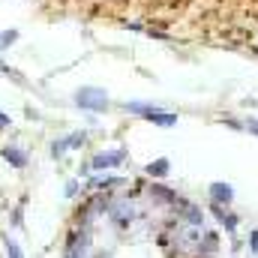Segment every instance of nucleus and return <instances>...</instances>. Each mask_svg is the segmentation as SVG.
Returning a JSON list of instances; mask_svg holds the SVG:
<instances>
[{
  "mask_svg": "<svg viewBox=\"0 0 258 258\" xmlns=\"http://www.w3.org/2000/svg\"><path fill=\"white\" fill-rule=\"evenodd\" d=\"M75 99H78L84 108H102V105L108 102V96H105L102 90H93V87H84V90H78V93H75Z\"/></svg>",
  "mask_w": 258,
  "mask_h": 258,
  "instance_id": "f257e3e1",
  "label": "nucleus"
},
{
  "mask_svg": "<svg viewBox=\"0 0 258 258\" xmlns=\"http://www.w3.org/2000/svg\"><path fill=\"white\" fill-rule=\"evenodd\" d=\"M210 198H213L216 207H228L231 198H234V189H231L228 183H213V186H210Z\"/></svg>",
  "mask_w": 258,
  "mask_h": 258,
  "instance_id": "f03ea898",
  "label": "nucleus"
},
{
  "mask_svg": "<svg viewBox=\"0 0 258 258\" xmlns=\"http://www.w3.org/2000/svg\"><path fill=\"white\" fill-rule=\"evenodd\" d=\"M15 39H18V33H15V30L3 33V36H0V48H3V45H9V42H15Z\"/></svg>",
  "mask_w": 258,
  "mask_h": 258,
  "instance_id": "0eeeda50",
  "label": "nucleus"
},
{
  "mask_svg": "<svg viewBox=\"0 0 258 258\" xmlns=\"http://www.w3.org/2000/svg\"><path fill=\"white\" fill-rule=\"evenodd\" d=\"M3 156H6L15 168H24V165H27V159H24V156H21V150H15V147H6V150H3Z\"/></svg>",
  "mask_w": 258,
  "mask_h": 258,
  "instance_id": "20e7f679",
  "label": "nucleus"
},
{
  "mask_svg": "<svg viewBox=\"0 0 258 258\" xmlns=\"http://www.w3.org/2000/svg\"><path fill=\"white\" fill-rule=\"evenodd\" d=\"M249 243H252V249L258 252V231H252V237H249Z\"/></svg>",
  "mask_w": 258,
  "mask_h": 258,
  "instance_id": "6e6552de",
  "label": "nucleus"
},
{
  "mask_svg": "<svg viewBox=\"0 0 258 258\" xmlns=\"http://www.w3.org/2000/svg\"><path fill=\"white\" fill-rule=\"evenodd\" d=\"M120 162H123V150H114L111 156H96L93 168H108V165H120Z\"/></svg>",
  "mask_w": 258,
  "mask_h": 258,
  "instance_id": "7ed1b4c3",
  "label": "nucleus"
},
{
  "mask_svg": "<svg viewBox=\"0 0 258 258\" xmlns=\"http://www.w3.org/2000/svg\"><path fill=\"white\" fill-rule=\"evenodd\" d=\"M165 171H168V162H165V159H159V162H150V165H147V174H153V177H162Z\"/></svg>",
  "mask_w": 258,
  "mask_h": 258,
  "instance_id": "423d86ee",
  "label": "nucleus"
},
{
  "mask_svg": "<svg viewBox=\"0 0 258 258\" xmlns=\"http://www.w3.org/2000/svg\"><path fill=\"white\" fill-rule=\"evenodd\" d=\"M3 249H6V258H24L21 255V246H18L9 234H3Z\"/></svg>",
  "mask_w": 258,
  "mask_h": 258,
  "instance_id": "39448f33",
  "label": "nucleus"
},
{
  "mask_svg": "<svg viewBox=\"0 0 258 258\" xmlns=\"http://www.w3.org/2000/svg\"><path fill=\"white\" fill-rule=\"evenodd\" d=\"M249 129H252V132L258 135V120H252V123H249Z\"/></svg>",
  "mask_w": 258,
  "mask_h": 258,
  "instance_id": "9d476101",
  "label": "nucleus"
},
{
  "mask_svg": "<svg viewBox=\"0 0 258 258\" xmlns=\"http://www.w3.org/2000/svg\"><path fill=\"white\" fill-rule=\"evenodd\" d=\"M6 123H9V117H6V114H0V126H6Z\"/></svg>",
  "mask_w": 258,
  "mask_h": 258,
  "instance_id": "1a4fd4ad",
  "label": "nucleus"
}]
</instances>
